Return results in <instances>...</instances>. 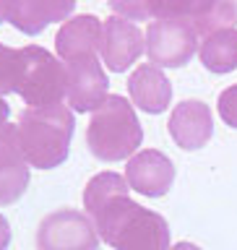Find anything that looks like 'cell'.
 <instances>
[{
  "label": "cell",
  "instance_id": "5",
  "mask_svg": "<svg viewBox=\"0 0 237 250\" xmlns=\"http://www.w3.org/2000/svg\"><path fill=\"white\" fill-rule=\"evenodd\" d=\"M99 234L89 214L73 208L52 211L37 229V250H97Z\"/></svg>",
  "mask_w": 237,
  "mask_h": 250
},
{
  "label": "cell",
  "instance_id": "9",
  "mask_svg": "<svg viewBox=\"0 0 237 250\" xmlns=\"http://www.w3.org/2000/svg\"><path fill=\"white\" fill-rule=\"evenodd\" d=\"M76 0H0V23L8 21L19 31L34 37L55 21H65Z\"/></svg>",
  "mask_w": 237,
  "mask_h": 250
},
{
  "label": "cell",
  "instance_id": "8",
  "mask_svg": "<svg viewBox=\"0 0 237 250\" xmlns=\"http://www.w3.org/2000/svg\"><path fill=\"white\" fill-rule=\"evenodd\" d=\"M144 50L146 34H141V29L133 21H125L120 16H109L107 21H102L99 55L109 70H115V73L128 70Z\"/></svg>",
  "mask_w": 237,
  "mask_h": 250
},
{
  "label": "cell",
  "instance_id": "18",
  "mask_svg": "<svg viewBox=\"0 0 237 250\" xmlns=\"http://www.w3.org/2000/svg\"><path fill=\"white\" fill-rule=\"evenodd\" d=\"M237 26V0H219L216 8L209 13V19L195 29L198 37H209L222 29H235Z\"/></svg>",
  "mask_w": 237,
  "mask_h": 250
},
{
  "label": "cell",
  "instance_id": "17",
  "mask_svg": "<svg viewBox=\"0 0 237 250\" xmlns=\"http://www.w3.org/2000/svg\"><path fill=\"white\" fill-rule=\"evenodd\" d=\"M19 76H21V50L5 47L0 42V97L13 94L19 89Z\"/></svg>",
  "mask_w": 237,
  "mask_h": 250
},
{
  "label": "cell",
  "instance_id": "4",
  "mask_svg": "<svg viewBox=\"0 0 237 250\" xmlns=\"http://www.w3.org/2000/svg\"><path fill=\"white\" fill-rule=\"evenodd\" d=\"M65 89H68L65 65L52 52H47L44 47L37 44L21 47V76L16 94L31 109L63 104Z\"/></svg>",
  "mask_w": 237,
  "mask_h": 250
},
{
  "label": "cell",
  "instance_id": "19",
  "mask_svg": "<svg viewBox=\"0 0 237 250\" xmlns=\"http://www.w3.org/2000/svg\"><path fill=\"white\" fill-rule=\"evenodd\" d=\"M109 8L125 21H149L151 3L149 0H109Z\"/></svg>",
  "mask_w": 237,
  "mask_h": 250
},
{
  "label": "cell",
  "instance_id": "6",
  "mask_svg": "<svg viewBox=\"0 0 237 250\" xmlns=\"http://www.w3.org/2000/svg\"><path fill=\"white\" fill-rule=\"evenodd\" d=\"M198 34L193 23L156 19L146 29V55L156 68H180L195 55Z\"/></svg>",
  "mask_w": 237,
  "mask_h": 250
},
{
  "label": "cell",
  "instance_id": "3",
  "mask_svg": "<svg viewBox=\"0 0 237 250\" xmlns=\"http://www.w3.org/2000/svg\"><path fill=\"white\" fill-rule=\"evenodd\" d=\"M141 141H144V130L133 104L117 94H109L91 115L86 130L89 151L102 162H120L136 154Z\"/></svg>",
  "mask_w": 237,
  "mask_h": 250
},
{
  "label": "cell",
  "instance_id": "2",
  "mask_svg": "<svg viewBox=\"0 0 237 250\" xmlns=\"http://www.w3.org/2000/svg\"><path fill=\"white\" fill-rule=\"evenodd\" d=\"M73 128V112L65 104L44 109L26 107L19 115V125H16L23 159L37 169H52L63 164L68 159Z\"/></svg>",
  "mask_w": 237,
  "mask_h": 250
},
{
  "label": "cell",
  "instance_id": "13",
  "mask_svg": "<svg viewBox=\"0 0 237 250\" xmlns=\"http://www.w3.org/2000/svg\"><path fill=\"white\" fill-rule=\"evenodd\" d=\"M102 42V21L97 16H76V19L65 21L55 37V47L63 62L84 58V55H97Z\"/></svg>",
  "mask_w": 237,
  "mask_h": 250
},
{
  "label": "cell",
  "instance_id": "20",
  "mask_svg": "<svg viewBox=\"0 0 237 250\" xmlns=\"http://www.w3.org/2000/svg\"><path fill=\"white\" fill-rule=\"evenodd\" d=\"M219 115L230 128H237V86H230L219 94Z\"/></svg>",
  "mask_w": 237,
  "mask_h": 250
},
{
  "label": "cell",
  "instance_id": "16",
  "mask_svg": "<svg viewBox=\"0 0 237 250\" xmlns=\"http://www.w3.org/2000/svg\"><path fill=\"white\" fill-rule=\"evenodd\" d=\"M149 3H151V19L188 21L193 23V29H198L219 0H149Z\"/></svg>",
  "mask_w": 237,
  "mask_h": 250
},
{
  "label": "cell",
  "instance_id": "7",
  "mask_svg": "<svg viewBox=\"0 0 237 250\" xmlns=\"http://www.w3.org/2000/svg\"><path fill=\"white\" fill-rule=\"evenodd\" d=\"M63 65H65L68 76L65 99L76 112H91L109 97V81L97 55H84V58L63 62Z\"/></svg>",
  "mask_w": 237,
  "mask_h": 250
},
{
  "label": "cell",
  "instance_id": "11",
  "mask_svg": "<svg viewBox=\"0 0 237 250\" xmlns=\"http://www.w3.org/2000/svg\"><path fill=\"white\" fill-rule=\"evenodd\" d=\"M29 162L23 159L16 125L0 128V206H11L26 193Z\"/></svg>",
  "mask_w": 237,
  "mask_h": 250
},
{
  "label": "cell",
  "instance_id": "21",
  "mask_svg": "<svg viewBox=\"0 0 237 250\" xmlns=\"http://www.w3.org/2000/svg\"><path fill=\"white\" fill-rule=\"evenodd\" d=\"M8 242H11V224H8V219L0 214V250H5Z\"/></svg>",
  "mask_w": 237,
  "mask_h": 250
},
{
  "label": "cell",
  "instance_id": "22",
  "mask_svg": "<svg viewBox=\"0 0 237 250\" xmlns=\"http://www.w3.org/2000/svg\"><path fill=\"white\" fill-rule=\"evenodd\" d=\"M8 115H11V107H8L5 102L0 99V128H3V125H8Z\"/></svg>",
  "mask_w": 237,
  "mask_h": 250
},
{
  "label": "cell",
  "instance_id": "1",
  "mask_svg": "<svg viewBox=\"0 0 237 250\" xmlns=\"http://www.w3.org/2000/svg\"><path fill=\"white\" fill-rule=\"evenodd\" d=\"M128 190L117 172H99L86 183L84 208L97 234L115 250H170L167 219L136 203Z\"/></svg>",
  "mask_w": 237,
  "mask_h": 250
},
{
  "label": "cell",
  "instance_id": "15",
  "mask_svg": "<svg viewBox=\"0 0 237 250\" xmlns=\"http://www.w3.org/2000/svg\"><path fill=\"white\" fill-rule=\"evenodd\" d=\"M198 58L211 73H232L237 68V29H222L203 37Z\"/></svg>",
  "mask_w": 237,
  "mask_h": 250
},
{
  "label": "cell",
  "instance_id": "10",
  "mask_svg": "<svg viewBox=\"0 0 237 250\" xmlns=\"http://www.w3.org/2000/svg\"><path fill=\"white\" fill-rule=\"evenodd\" d=\"M125 180H128L130 190L149 195V198H159L175 183V164L167 154L156 151V148H144L141 154L130 156L128 167H125Z\"/></svg>",
  "mask_w": 237,
  "mask_h": 250
},
{
  "label": "cell",
  "instance_id": "14",
  "mask_svg": "<svg viewBox=\"0 0 237 250\" xmlns=\"http://www.w3.org/2000/svg\"><path fill=\"white\" fill-rule=\"evenodd\" d=\"M128 91H130V99L136 102V107L151 115L164 112L172 102V83L156 65H141L133 70L128 81Z\"/></svg>",
  "mask_w": 237,
  "mask_h": 250
},
{
  "label": "cell",
  "instance_id": "12",
  "mask_svg": "<svg viewBox=\"0 0 237 250\" xmlns=\"http://www.w3.org/2000/svg\"><path fill=\"white\" fill-rule=\"evenodd\" d=\"M211 133H214V120H211V109L198 99H188L172 109L170 115V136L175 144L185 151L206 146Z\"/></svg>",
  "mask_w": 237,
  "mask_h": 250
},
{
  "label": "cell",
  "instance_id": "23",
  "mask_svg": "<svg viewBox=\"0 0 237 250\" xmlns=\"http://www.w3.org/2000/svg\"><path fill=\"white\" fill-rule=\"evenodd\" d=\"M170 250H201V248H195L193 242H177V245L170 248Z\"/></svg>",
  "mask_w": 237,
  "mask_h": 250
}]
</instances>
